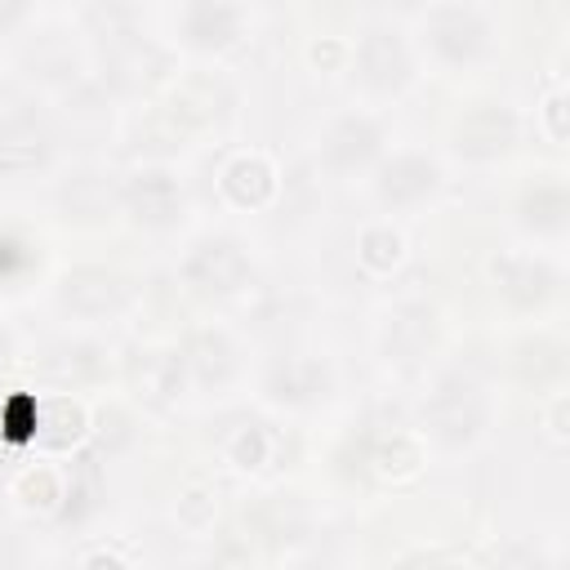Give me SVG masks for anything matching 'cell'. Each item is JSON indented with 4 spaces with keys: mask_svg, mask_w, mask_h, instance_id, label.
<instances>
[{
    "mask_svg": "<svg viewBox=\"0 0 570 570\" xmlns=\"http://www.w3.org/2000/svg\"><path fill=\"white\" fill-rule=\"evenodd\" d=\"M485 419H490V401H485L481 383L468 379V374H441L436 387L423 401V428H428V436L441 441V445H450V450L472 445L481 436Z\"/></svg>",
    "mask_w": 570,
    "mask_h": 570,
    "instance_id": "cell-1",
    "label": "cell"
},
{
    "mask_svg": "<svg viewBox=\"0 0 570 570\" xmlns=\"http://www.w3.org/2000/svg\"><path fill=\"white\" fill-rule=\"evenodd\" d=\"M423 45L445 67H472L490 49V27L468 4H436L423 18Z\"/></svg>",
    "mask_w": 570,
    "mask_h": 570,
    "instance_id": "cell-2",
    "label": "cell"
},
{
    "mask_svg": "<svg viewBox=\"0 0 570 570\" xmlns=\"http://www.w3.org/2000/svg\"><path fill=\"white\" fill-rule=\"evenodd\" d=\"M58 307L76 321H111L129 307V281L116 267L80 263L58 281Z\"/></svg>",
    "mask_w": 570,
    "mask_h": 570,
    "instance_id": "cell-3",
    "label": "cell"
},
{
    "mask_svg": "<svg viewBox=\"0 0 570 570\" xmlns=\"http://www.w3.org/2000/svg\"><path fill=\"white\" fill-rule=\"evenodd\" d=\"M249 276H254V263H249L245 245L236 236H223V232L200 236L183 258V281L196 285L200 294H218V298L236 294L249 285Z\"/></svg>",
    "mask_w": 570,
    "mask_h": 570,
    "instance_id": "cell-4",
    "label": "cell"
},
{
    "mask_svg": "<svg viewBox=\"0 0 570 570\" xmlns=\"http://www.w3.org/2000/svg\"><path fill=\"white\" fill-rule=\"evenodd\" d=\"M120 209L147 227V232H165L183 218V187L169 169L151 165V169H134L125 183H120Z\"/></svg>",
    "mask_w": 570,
    "mask_h": 570,
    "instance_id": "cell-5",
    "label": "cell"
},
{
    "mask_svg": "<svg viewBox=\"0 0 570 570\" xmlns=\"http://www.w3.org/2000/svg\"><path fill=\"white\" fill-rule=\"evenodd\" d=\"M517 134H521V120H517L512 107H503V102H476L454 125V151L463 160H499L503 151L517 147Z\"/></svg>",
    "mask_w": 570,
    "mask_h": 570,
    "instance_id": "cell-6",
    "label": "cell"
},
{
    "mask_svg": "<svg viewBox=\"0 0 570 570\" xmlns=\"http://www.w3.org/2000/svg\"><path fill=\"white\" fill-rule=\"evenodd\" d=\"M490 276H494V289H499L512 307H521V312L543 307V303L557 294V285H561V272H557L548 258L521 254V249L499 254V258L490 263Z\"/></svg>",
    "mask_w": 570,
    "mask_h": 570,
    "instance_id": "cell-7",
    "label": "cell"
},
{
    "mask_svg": "<svg viewBox=\"0 0 570 570\" xmlns=\"http://www.w3.org/2000/svg\"><path fill=\"white\" fill-rule=\"evenodd\" d=\"M356 76L374 94H401L414 80V58H410V49H405V40L396 31L374 27L356 45Z\"/></svg>",
    "mask_w": 570,
    "mask_h": 570,
    "instance_id": "cell-8",
    "label": "cell"
},
{
    "mask_svg": "<svg viewBox=\"0 0 570 570\" xmlns=\"http://www.w3.org/2000/svg\"><path fill=\"white\" fill-rule=\"evenodd\" d=\"M383 151V125L365 111H347L338 120H330L325 138H321V156L334 174H356L370 160H379Z\"/></svg>",
    "mask_w": 570,
    "mask_h": 570,
    "instance_id": "cell-9",
    "label": "cell"
},
{
    "mask_svg": "<svg viewBox=\"0 0 570 570\" xmlns=\"http://www.w3.org/2000/svg\"><path fill=\"white\" fill-rule=\"evenodd\" d=\"M436 187H441V169H436V160L423 156V151H396L392 160H383V169H379V178H374L379 200L392 205V209H414V205H423Z\"/></svg>",
    "mask_w": 570,
    "mask_h": 570,
    "instance_id": "cell-10",
    "label": "cell"
},
{
    "mask_svg": "<svg viewBox=\"0 0 570 570\" xmlns=\"http://www.w3.org/2000/svg\"><path fill=\"white\" fill-rule=\"evenodd\" d=\"M187 361L183 352L174 347H151V352H138V361L129 365V383L138 392V401L147 410H174L187 392Z\"/></svg>",
    "mask_w": 570,
    "mask_h": 570,
    "instance_id": "cell-11",
    "label": "cell"
},
{
    "mask_svg": "<svg viewBox=\"0 0 570 570\" xmlns=\"http://www.w3.org/2000/svg\"><path fill=\"white\" fill-rule=\"evenodd\" d=\"M120 209V183H111V174L102 169H71L58 183V214L67 223H107Z\"/></svg>",
    "mask_w": 570,
    "mask_h": 570,
    "instance_id": "cell-12",
    "label": "cell"
},
{
    "mask_svg": "<svg viewBox=\"0 0 570 570\" xmlns=\"http://www.w3.org/2000/svg\"><path fill=\"white\" fill-rule=\"evenodd\" d=\"M18 62H22V71H27L31 80H40V85L67 89V85L80 80V49H76L71 31H62V27H40L36 36H27Z\"/></svg>",
    "mask_w": 570,
    "mask_h": 570,
    "instance_id": "cell-13",
    "label": "cell"
},
{
    "mask_svg": "<svg viewBox=\"0 0 570 570\" xmlns=\"http://www.w3.org/2000/svg\"><path fill=\"white\" fill-rule=\"evenodd\" d=\"M160 76H169V53L156 40H147V36L102 53V85L116 89V94H142Z\"/></svg>",
    "mask_w": 570,
    "mask_h": 570,
    "instance_id": "cell-14",
    "label": "cell"
},
{
    "mask_svg": "<svg viewBox=\"0 0 570 570\" xmlns=\"http://www.w3.org/2000/svg\"><path fill=\"white\" fill-rule=\"evenodd\" d=\"M263 387L281 405H316V401L330 396L334 374H330V365L321 356H276L267 365Z\"/></svg>",
    "mask_w": 570,
    "mask_h": 570,
    "instance_id": "cell-15",
    "label": "cell"
},
{
    "mask_svg": "<svg viewBox=\"0 0 570 570\" xmlns=\"http://www.w3.org/2000/svg\"><path fill=\"white\" fill-rule=\"evenodd\" d=\"M240 22H245V13L236 0H187V9H183V36L191 49H205V53L236 45Z\"/></svg>",
    "mask_w": 570,
    "mask_h": 570,
    "instance_id": "cell-16",
    "label": "cell"
},
{
    "mask_svg": "<svg viewBox=\"0 0 570 570\" xmlns=\"http://www.w3.org/2000/svg\"><path fill=\"white\" fill-rule=\"evenodd\" d=\"M227 107H232V89H227L218 76H187V80L174 89V98H169L165 111L191 134V129H205V125L223 120Z\"/></svg>",
    "mask_w": 570,
    "mask_h": 570,
    "instance_id": "cell-17",
    "label": "cell"
},
{
    "mask_svg": "<svg viewBox=\"0 0 570 570\" xmlns=\"http://www.w3.org/2000/svg\"><path fill=\"white\" fill-rule=\"evenodd\" d=\"M80 31L89 36V45L98 53H111V49L138 40L142 22H138V9L129 0H89L80 9Z\"/></svg>",
    "mask_w": 570,
    "mask_h": 570,
    "instance_id": "cell-18",
    "label": "cell"
},
{
    "mask_svg": "<svg viewBox=\"0 0 570 570\" xmlns=\"http://www.w3.org/2000/svg\"><path fill=\"white\" fill-rule=\"evenodd\" d=\"M436 334V312L428 303H401L383 325V356L387 361H414L428 352Z\"/></svg>",
    "mask_w": 570,
    "mask_h": 570,
    "instance_id": "cell-19",
    "label": "cell"
},
{
    "mask_svg": "<svg viewBox=\"0 0 570 570\" xmlns=\"http://www.w3.org/2000/svg\"><path fill=\"white\" fill-rule=\"evenodd\" d=\"M183 361H187V374H191L196 383L223 387V383L236 374V343H232L223 330L205 325V330H196V334L183 343Z\"/></svg>",
    "mask_w": 570,
    "mask_h": 570,
    "instance_id": "cell-20",
    "label": "cell"
},
{
    "mask_svg": "<svg viewBox=\"0 0 570 570\" xmlns=\"http://www.w3.org/2000/svg\"><path fill=\"white\" fill-rule=\"evenodd\" d=\"M521 223L539 236H561L566 223H570V196H566V183L561 178H534L525 191H521Z\"/></svg>",
    "mask_w": 570,
    "mask_h": 570,
    "instance_id": "cell-21",
    "label": "cell"
},
{
    "mask_svg": "<svg viewBox=\"0 0 570 570\" xmlns=\"http://www.w3.org/2000/svg\"><path fill=\"white\" fill-rule=\"evenodd\" d=\"M45 111L22 85H0V142H45Z\"/></svg>",
    "mask_w": 570,
    "mask_h": 570,
    "instance_id": "cell-22",
    "label": "cell"
},
{
    "mask_svg": "<svg viewBox=\"0 0 570 570\" xmlns=\"http://www.w3.org/2000/svg\"><path fill=\"white\" fill-rule=\"evenodd\" d=\"M223 191H227V200L258 209V205L272 200L276 174H272V165H267L263 156H236V160L223 169Z\"/></svg>",
    "mask_w": 570,
    "mask_h": 570,
    "instance_id": "cell-23",
    "label": "cell"
},
{
    "mask_svg": "<svg viewBox=\"0 0 570 570\" xmlns=\"http://www.w3.org/2000/svg\"><path fill=\"white\" fill-rule=\"evenodd\" d=\"M45 374H53L58 383H89L102 374V356L94 343H53L40 361Z\"/></svg>",
    "mask_w": 570,
    "mask_h": 570,
    "instance_id": "cell-24",
    "label": "cell"
},
{
    "mask_svg": "<svg viewBox=\"0 0 570 570\" xmlns=\"http://www.w3.org/2000/svg\"><path fill=\"white\" fill-rule=\"evenodd\" d=\"M517 370H521V379L525 383H557L561 374H566V347L557 343V338H525L521 347H517Z\"/></svg>",
    "mask_w": 570,
    "mask_h": 570,
    "instance_id": "cell-25",
    "label": "cell"
},
{
    "mask_svg": "<svg viewBox=\"0 0 570 570\" xmlns=\"http://www.w3.org/2000/svg\"><path fill=\"white\" fill-rule=\"evenodd\" d=\"M227 454L240 463V468H263L272 454H276V441L263 423H240L236 436L227 441Z\"/></svg>",
    "mask_w": 570,
    "mask_h": 570,
    "instance_id": "cell-26",
    "label": "cell"
},
{
    "mask_svg": "<svg viewBox=\"0 0 570 570\" xmlns=\"http://www.w3.org/2000/svg\"><path fill=\"white\" fill-rule=\"evenodd\" d=\"M356 249H361V263L374 267V272H387V267L401 263V236L392 227H365Z\"/></svg>",
    "mask_w": 570,
    "mask_h": 570,
    "instance_id": "cell-27",
    "label": "cell"
},
{
    "mask_svg": "<svg viewBox=\"0 0 570 570\" xmlns=\"http://www.w3.org/2000/svg\"><path fill=\"white\" fill-rule=\"evenodd\" d=\"M49 160V138L45 142H0V174H27Z\"/></svg>",
    "mask_w": 570,
    "mask_h": 570,
    "instance_id": "cell-28",
    "label": "cell"
},
{
    "mask_svg": "<svg viewBox=\"0 0 570 570\" xmlns=\"http://www.w3.org/2000/svg\"><path fill=\"white\" fill-rule=\"evenodd\" d=\"M178 521H183L187 530H205V525L214 521V494L200 490V485H191V490L178 499Z\"/></svg>",
    "mask_w": 570,
    "mask_h": 570,
    "instance_id": "cell-29",
    "label": "cell"
},
{
    "mask_svg": "<svg viewBox=\"0 0 570 570\" xmlns=\"http://www.w3.org/2000/svg\"><path fill=\"white\" fill-rule=\"evenodd\" d=\"M27 13H31V0H0V40L13 36Z\"/></svg>",
    "mask_w": 570,
    "mask_h": 570,
    "instance_id": "cell-30",
    "label": "cell"
},
{
    "mask_svg": "<svg viewBox=\"0 0 570 570\" xmlns=\"http://www.w3.org/2000/svg\"><path fill=\"white\" fill-rule=\"evenodd\" d=\"M548 120H552V138L561 142V138H566V129H561V94H552V102H548Z\"/></svg>",
    "mask_w": 570,
    "mask_h": 570,
    "instance_id": "cell-31",
    "label": "cell"
},
{
    "mask_svg": "<svg viewBox=\"0 0 570 570\" xmlns=\"http://www.w3.org/2000/svg\"><path fill=\"white\" fill-rule=\"evenodd\" d=\"M9 356H13V338H9V330L0 325V370L9 365Z\"/></svg>",
    "mask_w": 570,
    "mask_h": 570,
    "instance_id": "cell-32",
    "label": "cell"
}]
</instances>
